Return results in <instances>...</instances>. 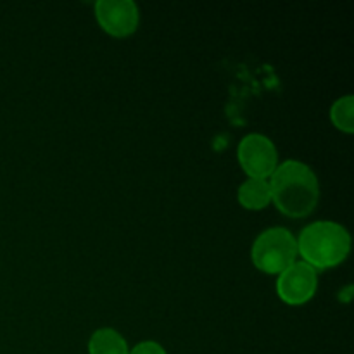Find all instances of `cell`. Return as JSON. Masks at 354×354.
Returning a JSON list of instances; mask_svg holds the SVG:
<instances>
[{
  "instance_id": "6da1fadb",
  "label": "cell",
  "mask_w": 354,
  "mask_h": 354,
  "mask_svg": "<svg viewBox=\"0 0 354 354\" xmlns=\"http://www.w3.org/2000/svg\"><path fill=\"white\" fill-rule=\"evenodd\" d=\"M268 183L272 190V201L286 216H308L317 207L320 199L317 175L310 166L296 159H289L277 166Z\"/></svg>"
},
{
  "instance_id": "7a4b0ae2",
  "label": "cell",
  "mask_w": 354,
  "mask_h": 354,
  "mask_svg": "<svg viewBox=\"0 0 354 354\" xmlns=\"http://www.w3.org/2000/svg\"><path fill=\"white\" fill-rule=\"evenodd\" d=\"M351 251V237L335 221H317L303 228L297 239V254L315 270L341 265Z\"/></svg>"
},
{
  "instance_id": "3957f363",
  "label": "cell",
  "mask_w": 354,
  "mask_h": 354,
  "mask_svg": "<svg viewBox=\"0 0 354 354\" xmlns=\"http://www.w3.org/2000/svg\"><path fill=\"white\" fill-rule=\"evenodd\" d=\"M252 263L268 275H280L297 258V239L287 228L275 227L263 232L252 244Z\"/></svg>"
},
{
  "instance_id": "277c9868",
  "label": "cell",
  "mask_w": 354,
  "mask_h": 354,
  "mask_svg": "<svg viewBox=\"0 0 354 354\" xmlns=\"http://www.w3.org/2000/svg\"><path fill=\"white\" fill-rule=\"evenodd\" d=\"M239 162L249 178L266 180L279 166V154L268 137L261 133H251L244 137L237 149Z\"/></svg>"
},
{
  "instance_id": "5b68a950",
  "label": "cell",
  "mask_w": 354,
  "mask_h": 354,
  "mask_svg": "<svg viewBox=\"0 0 354 354\" xmlns=\"http://www.w3.org/2000/svg\"><path fill=\"white\" fill-rule=\"evenodd\" d=\"M318 287L317 270L308 263L296 261L283 270L277 280V292L280 299L290 306H301L315 296Z\"/></svg>"
},
{
  "instance_id": "8992f818",
  "label": "cell",
  "mask_w": 354,
  "mask_h": 354,
  "mask_svg": "<svg viewBox=\"0 0 354 354\" xmlns=\"http://www.w3.org/2000/svg\"><path fill=\"white\" fill-rule=\"evenodd\" d=\"M95 16L100 28L113 37L123 38L133 33L138 26V7L131 0H99Z\"/></svg>"
},
{
  "instance_id": "52a82bcc",
  "label": "cell",
  "mask_w": 354,
  "mask_h": 354,
  "mask_svg": "<svg viewBox=\"0 0 354 354\" xmlns=\"http://www.w3.org/2000/svg\"><path fill=\"white\" fill-rule=\"evenodd\" d=\"M239 203L242 207L251 211L265 209L272 203V190H270L268 180L249 178L239 187Z\"/></svg>"
},
{
  "instance_id": "ba28073f",
  "label": "cell",
  "mask_w": 354,
  "mask_h": 354,
  "mask_svg": "<svg viewBox=\"0 0 354 354\" xmlns=\"http://www.w3.org/2000/svg\"><path fill=\"white\" fill-rule=\"evenodd\" d=\"M128 344L114 328H99L88 342V354H128Z\"/></svg>"
},
{
  "instance_id": "9c48e42d",
  "label": "cell",
  "mask_w": 354,
  "mask_h": 354,
  "mask_svg": "<svg viewBox=\"0 0 354 354\" xmlns=\"http://www.w3.org/2000/svg\"><path fill=\"white\" fill-rule=\"evenodd\" d=\"M353 113H354V97L353 95L341 97L339 100H335L334 106H332L330 109L332 123H334L335 128H339L341 131L353 133L354 130Z\"/></svg>"
},
{
  "instance_id": "30bf717a",
  "label": "cell",
  "mask_w": 354,
  "mask_h": 354,
  "mask_svg": "<svg viewBox=\"0 0 354 354\" xmlns=\"http://www.w3.org/2000/svg\"><path fill=\"white\" fill-rule=\"evenodd\" d=\"M128 354H166L165 349H162L161 344L154 341H144L140 344L135 346Z\"/></svg>"
}]
</instances>
